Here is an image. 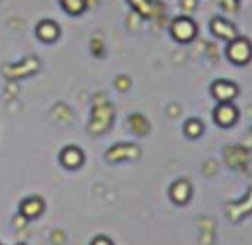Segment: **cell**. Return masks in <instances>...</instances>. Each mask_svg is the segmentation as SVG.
I'll list each match as a JSON object with an SVG mask.
<instances>
[{
    "mask_svg": "<svg viewBox=\"0 0 252 245\" xmlns=\"http://www.w3.org/2000/svg\"><path fill=\"white\" fill-rule=\"evenodd\" d=\"M228 57L237 63H242V62H247L251 59V45L244 40H239V41H233L228 48Z\"/></svg>",
    "mask_w": 252,
    "mask_h": 245,
    "instance_id": "6da1fadb",
    "label": "cell"
},
{
    "mask_svg": "<svg viewBox=\"0 0 252 245\" xmlns=\"http://www.w3.org/2000/svg\"><path fill=\"white\" fill-rule=\"evenodd\" d=\"M196 33V28H194L192 21L189 19H177L173 23V34H175L177 40L180 41H189L190 38Z\"/></svg>",
    "mask_w": 252,
    "mask_h": 245,
    "instance_id": "7a4b0ae2",
    "label": "cell"
},
{
    "mask_svg": "<svg viewBox=\"0 0 252 245\" xmlns=\"http://www.w3.org/2000/svg\"><path fill=\"white\" fill-rule=\"evenodd\" d=\"M213 93H215L220 99H230V98L235 96L237 88L230 83H223V81H220V83H216L215 86H213Z\"/></svg>",
    "mask_w": 252,
    "mask_h": 245,
    "instance_id": "3957f363",
    "label": "cell"
},
{
    "mask_svg": "<svg viewBox=\"0 0 252 245\" xmlns=\"http://www.w3.org/2000/svg\"><path fill=\"white\" fill-rule=\"evenodd\" d=\"M237 113H235V108L233 106H228V105H223L218 108V112H216V119L221 122V125H228V123H232L233 120H235Z\"/></svg>",
    "mask_w": 252,
    "mask_h": 245,
    "instance_id": "277c9868",
    "label": "cell"
},
{
    "mask_svg": "<svg viewBox=\"0 0 252 245\" xmlns=\"http://www.w3.org/2000/svg\"><path fill=\"white\" fill-rule=\"evenodd\" d=\"M81 159H83L81 153L77 151V149H74V148L65 149V151H63V154H62V161L65 163L67 166H77L81 163Z\"/></svg>",
    "mask_w": 252,
    "mask_h": 245,
    "instance_id": "5b68a950",
    "label": "cell"
},
{
    "mask_svg": "<svg viewBox=\"0 0 252 245\" xmlns=\"http://www.w3.org/2000/svg\"><path fill=\"white\" fill-rule=\"evenodd\" d=\"M38 34H40V38H43V40L50 41L57 36V34H59V30H57V26L53 23H43V24H40Z\"/></svg>",
    "mask_w": 252,
    "mask_h": 245,
    "instance_id": "8992f818",
    "label": "cell"
},
{
    "mask_svg": "<svg viewBox=\"0 0 252 245\" xmlns=\"http://www.w3.org/2000/svg\"><path fill=\"white\" fill-rule=\"evenodd\" d=\"M213 28H215V31L220 34V36H225V38H233V34H235V31L232 30V26L226 23H223V21H215L213 23Z\"/></svg>",
    "mask_w": 252,
    "mask_h": 245,
    "instance_id": "52a82bcc",
    "label": "cell"
},
{
    "mask_svg": "<svg viewBox=\"0 0 252 245\" xmlns=\"http://www.w3.org/2000/svg\"><path fill=\"white\" fill-rule=\"evenodd\" d=\"M63 7H65L69 12H81L84 7V0H63Z\"/></svg>",
    "mask_w": 252,
    "mask_h": 245,
    "instance_id": "ba28073f",
    "label": "cell"
},
{
    "mask_svg": "<svg viewBox=\"0 0 252 245\" xmlns=\"http://www.w3.org/2000/svg\"><path fill=\"white\" fill-rule=\"evenodd\" d=\"M187 196H189V185H187V184H184V182L177 184L175 189H173V197L179 199V201H184Z\"/></svg>",
    "mask_w": 252,
    "mask_h": 245,
    "instance_id": "9c48e42d",
    "label": "cell"
},
{
    "mask_svg": "<svg viewBox=\"0 0 252 245\" xmlns=\"http://www.w3.org/2000/svg\"><path fill=\"white\" fill-rule=\"evenodd\" d=\"M94 245H110L108 242H106V240H103V239H100L98 240V242H94Z\"/></svg>",
    "mask_w": 252,
    "mask_h": 245,
    "instance_id": "30bf717a",
    "label": "cell"
}]
</instances>
